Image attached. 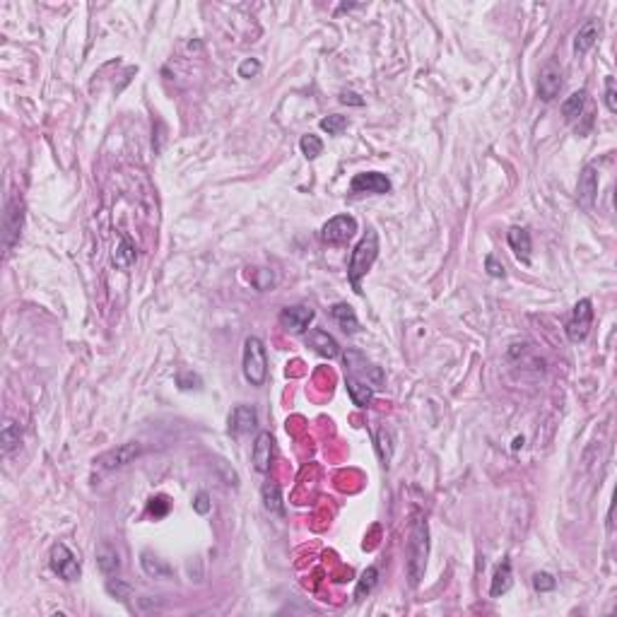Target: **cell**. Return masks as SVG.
Masks as SVG:
<instances>
[{"label": "cell", "mask_w": 617, "mask_h": 617, "mask_svg": "<svg viewBox=\"0 0 617 617\" xmlns=\"http://www.w3.org/2000/svg\"><path fill=\"white\" fill-rule=\"evenodd\" d=\"M429 557V526L424 519H415L407 540V579L410 586H420Z\"/></svg>", "instance_id": "cell-1"}, {"label": "cell", "mask_w": 617, "mask_h": 617, "mask_svg": "<svg viewBox=\"0 0 617 617\" xmlns=\"http://www.w3.org/2000/svg\"><path fill=\"white\" fill-rule=\"evenodd\" d=\"M376 256H379V234L374 229H367V234L362 236L360 244L355 246L348 263V280L357 294H362V277L371 270Z\"/></svg>", "instance_id": "cell-2"}, {"label": "cell", "mask_w": 617, "mask_h": 617, "mask_svg": "<svg viewBox=\"0 0 617 617\" xmlns=\"http://www.w3.org/2000/svg\"><path fill=\"white\" fill-rule=\"evenodd\" d=\"M244 376L251 386H263L268 379V352L258 336H248L244 341Z\"/></svg>", "instance_id": "cell-3"}, {"label": "cell", "mask_w": 617, "mask_h": 617, "mask_svg": "<svg viewBox=\"0 0 617 617\" xmlns=\"http://www.w3.org/2000/svg\"><path fill=\"white\" fill-rule=\"evenodd\" d=\"M22 227H25V203L17 196H8L5 201V212H3V248L5 253H10L15 244L22 236Z\"/></svg>", "instance_id": "cell-4"}, {"label": "cell", "mask_w": 617, "mask_h": 617, "mask_svg": "<svg viewBox=\"0 0 617 617\" xmlns=\"http://www.w3.org/2000/svg\"><path fill=\"white\" fill-rule=\"evenodd\" d=\"M345 360V369H348L350 376L360 379V381L369 383L371 388H379L383 386V371L381 367L371 364L369 360L364 357V355L360 352V350H348V352L343 355Z\"/></svg>", "instance_id": "cell-5"}, {"label": "cell", "mask_w": 617, "mask_h": 617, "mask_svg": "<svg viewBox=\"0 0 617 617\" xmlns=\"http://www.w3.org/2000/svg\"><path fill=\"white\" fill-rule=\"evenodd\" d=\"M593 326V304L591 299H579L571 309V319L567 321V338L574 345L584 343Z\"/></svg>", "instance_id": "cell-6"}, {"label": "cell", "mask_w": 617, "mask_h": 617, "mask_svg": "<svg viewBox=\"0 0 617 617\" xmlns=\"http://www.w3.org/2000/svg\"><path fill=\"white\" fill-rule=\"evenodd\" d=\"M49 564H51V569H53V574L63 581H77L82 574L77 557L70 552V547L63 545V542H56V545L51 547Z\"/></svg>", "instance_id": "cell-7"}, {"label": "cell", "mask_w": 617, "mask_h": 617, "mask_svg": "<svg viewBox=\"0 0 617 617\" xmlns=\"http://www.w3.org/2000/svg\"><path fill=\"white\" fill-rule=\"evenodd\" d=\"M355 231H357V220L352 215H336L321 227V241L331 246L348 244L355 236Z\"/></svg>", "instance_id": "cell-8"}, {"label": "cell", "mask_w": 617, "mask_h": 617, "mask_svg": "<svg viewBox=\"0 0 617 617\" xmlns=\"http://www.w3.org/2000/svg\"><path fill=\"white\" fill-rule=\"evenodd\" d=\"M138 456H140V444L128 441V444H121V446H116V449H111V451H104L101 456L94 458V463H97L101 471H118V468L133 463Z\"/></svg>", "instance_id": "cell-9"}, {"label": "cell", "mask_w": 617, "mask_h": 617, "mask_svg": "<svg viewBox=\"0 0 617 617\" xmlns=\"http://www.w3.org/2000/svg\"><path fill=\"white\" fill-rule=\"evenodd\" d=\"M350 193L352 196H362V193L386 196V193H390V181H388L386 174H381V172L357 174V177L350 181Z\"/></svg>", "instance_id": "cell-10"}, {"label": "cell", "mask_w": 617, "mask_h": 617, "mask_svg": "<svg viewBox=\"0 0 617 617\" xmlns=\"http://www.w3.org/2000/svg\"><path fill=\"white\" fill-rule=\"evenodd\" d=\"M311 321H314V309L304 307V304H297V307H285L280 311V326L287 328L290 333H299V336H304Z\"/></svg>", "instance_id": "cell-11"}, {"label": "cell", "mask_w": 617, "mask_h": 617, "mask_svg": "<svg viewBox=\"0 0 617 617\" xmlns=\"http://www.w3.org/2000/svg\"><path fill=\"white\" fill-rule=\"evenodd\" d=\"M598 196V172L588 164V167L581 169L579 174V184H576V201L584 210H591L593 203H596Z\"/></svg>", "instance_id": "cell-12"}, {"label": "cell", "mask_w": 617, "mask_h": 617, "mask_svg": "<svg viewBox=\"0 0 617 617\" xmlns=\"http://www.w3.org/2000/svg\"><path fill=\"white\" fill-rule=\"evenodd\" d=\"M258 427V412L253 405H236L229 412V434L241 437V434H251Z\"/></svg>", "instance_id": "cell-13"}, {"label": "cell", "mask_w": 617, "mask_h": 617, "mask_svg": "<svg viewBox=\"0 0 617 617\" xmlns=\"http://www.w3.org/2000/svg\"><path fill=\"white\" fill-rule=\"evenodd\" d=\"M304 343H307L314 352H319L321 357L333 360L341 355V345H338V341L333 336H328V331H324V328H311L309 333H304Z\"/></svg>", "instance_id": "cell-14"}, {"label": "cell", "mask_w": 617, "mask_h": 617, "mask_svg": "<svg viewBox=\"0 0 617 617\" xmlns=\"http://www.w3.org/2000/svg\"><path fill=\"white\" fill-rule=\"evenodd\" d=\"M562 84H564L562 70H559L554 63H547L540 70V77H538V97H540L542 101H552L559 94Z\"/></svg>", "instance_id": "cell-15"}, {"label": "cell", "mask_w": 617, "mask_h": 617, "mask_svg": "<svg viewBox=\"0 0 617 617\" xmlns=\"http://www.w3.org/2000/svg\"><path fill=\"white\" fill-rule=\"evenodd\" d=\"M273 434L270 432H258L256 441H253L251 449V463L258 473H268L270 471V461H273Z\"/></svg>", "instance_id": "cell-16"}, {"label": "cell", "mask_w": 617, "mask_h": 617, "mask_svg": "<svg viewBox=\"0 0 617 617\" xmlns=\"http://www.w3.org/2000/svg\"><path fill=\"white\" fill-rule=\"evenodd\" d=\"M507 241L511 246V251L516 253V258L523 265H530V251H533V241H530V231L526 227H509Z\"/></svg>", "instance_id": "cell-17"}, {"label": "cell", "mask_w": 617, "mask_h": 617, "mask_svg": "<svg viewBox=\"0 0 617 617\" xmlns=\"http://www.w3.org/2000/svg\"><path fill=\"white\" fill-rule=\"evenodd\" d=\"M598 39H601V22H598V20H586L584 25L579 27L576 37H574L576 56H586L588 51L598 44Z\"/></svg>", "instance_id": "cell-18"}, {"label": "cell", "mask_w": 617, "mask_h": 617, "mask_svg": "<svg viewBox=\"0 0 617 617\" xmlns=\"http://www.w3.org/2000/svg\"><path fill=\"white\" fill-rule=\"evenodd\" d=\"M345 386H348V393H350V400H352L355 405L357 407H369L371 405V400H374V390L376 388H371L369 383H364V381H360V379H355V376H345Z\"/></svg>", "instance_id": "cell-19"}, {"label": "cell", "mask_w": 617, "mask_h": 617, "mask_svg": "<svg viewBox=\"0 0 617 617\" xmlns=\"http://www.w3.org/2000/svg\"><path fill=\"white\" fill-rule=\"evenodd\" d=\"M94 557H97V567L101 574L111 576L116 574L118 567H121V562H118V552L114 545H109V542H99L97 552H94Z\"/></svg>", "instance_id": "cell-20"}, {"label": "cell", "mask_w": 617, "mask_h": 617, "mask_svg": "<svg viewBox=\"0 0 617 617\" xmlns=\"http://www.w3.org/2000/svg\"><path fill=\"white\" fill-rule=\"evenodd\" d=\"M514 584V574H511V562L509 559H504V562L497 567L495 576H492V586H490V596L492 598H500L504 596V593L511 588Z\"/></svg>", "instance_id": "cell-21"}, {"label": "cell", "mask_w": 617, "mask_h": 617, "mask_svg": "<svg viewBox=\"0 0 617 617\" xmlns=\"http://www.w3.org/2000/svg\"><path fill=\"white\" fill-rule=\"evenodd\" d=\"M331 316L336 319V324L341 326L345 333H350V336L360 331V319L350 304H336V307L331 309Z\"/></svg>", "instance_id": "cell-22"}, {"label": "cell", "mask_w": 617, "mask_h": 617, "mask_svg": "<svg viewBox=\"0 0 617 617\" xmlns=\"http://www.w3.org/2000/svg\"><path fill=\"white\" fill-rule=\"evenodd\" d=\"M260 497H263V507L268 509L275 516H285V502H282V490L277 483H265L263 490H260Z\"/></svg>", "instance_id": "cell-23"}, {"label": "cell", "mask_w": 617, "mask_h": 617, "mask_svg": "<svg viewBox=\"0 0 617 617\" xmlns=\"http://www.w3.org/2000/svg\"><path fill=\"white\" fill-rule=\"evenodd\" d=\"M135 260H138V251H135L133 241L128 236H123L114 248V265L118 270H130L135 265Z\"/></svg>", "instance_id": "cell-24"}, {"label": "cell", "mask_w": 617, "mask_h": 617, "mask_svg": "<svg viewBox=\"0 0 617 617\" xmlns=\"http://www.w3.org/2000/svg\"><path fill=\"white\" fill-rule=\"evenodd\" d=\"M140 564H143V571L152 579H164V576H172V567H169L164 559H160L157 554H152L150 550H145L140 554Z\"/></svg>", "instance_id": "cell-25"}, {"label": "cell", "mask_w": 617, "mask_h": 617, "mask_svg": "<svg viewBox=\"0 0 617 617\" xmlns=\"http://www.w3.org/2000/svg\"><path fill=\"white\" fill-rule=\"evenodd\" d=\"M20 441H22V429H20V424L8 420V422L3 424V429H0V449H3V454H5V456L13 454L17 446H20Z\"/></svg>", "instance_id": "cell-26"}, {"label": "cell", "mask_w": 617, "mask_h": 617, "mask_svg": "<svg viewBox=\"0 0 617 617\" xmlns=\"http://www.w3.org/2000/svg\"><path fill=\"white\" fill-rule=\"evenodd\" d=\"M376 454H379V458H381V466L383 468H388L390 466V458H393V449H395V444H393V432H390L388 427H381L376 432Z\"/></svg>", "instance_id": "cell-27"}, {"label": "cell", "mask_w": 617, "mask_h": 617, "mask_svg": "<svg viewBox=\"0 0 617 617\" xmlns=\"http://www.w3.org/2000/svg\"><path fill=\"white\" fill-rule=\"evenodd\" d=\"M584 106H586V89H579V92H574L571 97L564 99L562 104L564 121H576V118L584 114Z\"/></svg>", "instance_id": "cell-28"}, {"label": "cell", "mask_w": 617, "mask_h": 617, "mask_svg": "<svg viewBox=\"0 0 617 617\" xmlns=\"http://www.w3.org/2000/svg\"><path fill=\"white\" fill-rule=\"evenodd\" d=\"M376 581H379V569L376 567H367L364 571H362V576L357 581V588H355V601H364V598L374 591Z\"/></svg>", "instance_id": "cell-29"}, {"label": "cell", "mask_w": 617, "mask_h": 617, "mask_svg": "<svg viewBox=\"0 0 617 617\" xmlns=\"http://www.w3.org/2000/svg\"><path fill=\"white\" fill-rule=\"evenodd\" d=\"M299 150H302V155L307 157V160H316V157L324 152V143H321L319 135H302V140H299Z\"/></svg>", "instance_id": "cell-30"}, {"label": "cell", "mask_w": 617, "mask_h": 617, "mask_svg": "<svg viewBox=\"0 0 617 617\" xmlns=\"http://www.w3.org/2000/svg\"><path fill=\"white\" fill-rule=\"evenodd\" d=\"M106 593H109L111 598H116V601L126 603L130 596H133V586L126 584V581L121 579H109L106 581Z\"/></svg>", "instance_id": "cell-31"}, {"label": "cell", "mask_w": 617, "mask_h": 617, "mask_svg": "<svg viewBox=\"0 0 617 617\" xmlns=\"http://www.w3.org/2000/svg\"><path fill=\"white\" fill-rule=\"evenodd\" d=\"M345 128H348V116L331 114V116L321 118V130H326L328 135H341Z\"/></svg>", "instance_id": "cell-32"}, {"label": "cell", "mask_w": 617, "mask_h": 617, "mask_svg": "<svg viewBox=\"0 0 617 617\" xmlns=\"http://www.w3.org/2000/svg\"><path fill=\"white\" fill-rule=\"evenodd\" d=\"M533 588L538 593L554 591V588H557V579H554L552 574H547V571H535V574H533Z\"/></svg>", "instance_id": "cell-33"}, {"label": "cell", "mask_w": 617, "mask_h": 617, "mask_svg": "<svg viewBox=\"0 0 617 617\" xmlns=\"http://www.w3.org/2000/svg\"><path fill=\"white\" fill-rule=\"evenodd\" d=\"M605 106H608L610 114H617V87H615V77H605Z\"/></svg>", "instance_id": "cell-34"}, {"label": "cell", "mask_w": 617, "mask_h": 617, "mask_svg": "<svg viewBox=\"0 0 617 617\" xmlns=\"http://www.w3.org/2000/svg\"><path fill=\"white\" fill-rule=\"evenodd\" d=\"M147 509H150V514L155 519H162V516H167L169 514V500L167 497H152L150 500V504H147Z\"/></svg>", "instance_id": "cell-35"}, {"label": "cell", "mask_w": 617, "mask_h": 617, "mask_svg": "<svg viewBox=\"0 0 617 617\" xmlns=\"http://www.w3.org/2000/svg\"><path fill=\"white\" fill-rule=\"evenodd\" d=\"M177 383H179L181 390H191V388L198 390V388H201V379H198L193 371H181L177 376Z\"/></svg>", "instance_id": "cell-36"}, {"label": "cell", "mask_w": 617, "mask_h": 617, "mask_svg": "<svg viewBox=\"0 0 617 617\" xmlns=\"http://www.w3.org/2000/svg\"><path fill=\"white\" fill-rule=\"evenodd\" d=\"M193 509H196L198 514H201V516H205V514H210V509H212L210 495H208V492H198V495H196V500H193Z\"/></svg>", "instance_id": "cell-37"}, {"label": "cell", "mask_w": 617, "mask_h": 617, "mask_svg": "<svg viewBox=\"0 0 617 617\" xmlns=\"http://www.w3.org/2000/svg\"><path fill=\"white\" fill-rule=\"evenodd\" d=\"M485 270H488L490 277H507V268H504V265L495 256L485 258Z\"/></svg>", "instance_id": "cell-38"}, {"label": "cell", "mask_w": 617, "mask_h": 617, "mask_svg": "<svg viewBox=\"0 0 617 617\" xmlns=\"http://www.w3.org/2000/svg\"><path fill=\"white\" fill-rule=\"evenodd\" d=\"M260 72V63L256 58H246V61H241V65H239V77H253V75H258Z\"/></svg>", "instance_id": "cell-39"}, {"label": "cell", "mask_w": 617, "mask_h": 617, "mask_svg": "<svg viewBox=\"0 0 617 617\" xmlns=\"http://www.w3.org/2000/svg\"><path fill=\"white\" fill-rule=\"evenodd\" d=\"M341 101H343V104H355V106L364 104V99H360V94H355V92H343L341 94Z\"/></svg>", "instance_id": "cell-40"}]
</instances>
